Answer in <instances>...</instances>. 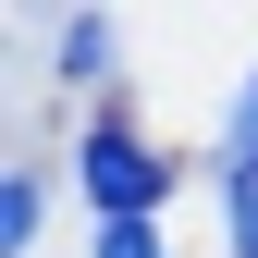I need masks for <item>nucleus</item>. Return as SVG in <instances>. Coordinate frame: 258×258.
<instances>
[{
    "label": "nucleus",
    "mask_w": 258,
    "mask_h": 258,
    "mask_svg": "<svg viewBox=\"0 0 258 258\" xmlns=\"http://www.w3.org/2000/svg\"><path fill=\"white\" fill-rule=\"evenodd\" d=\"M74 184H86V209H99V221H148L160 197H172V160H160L148 136H123V123H86Z\"/></svg>",
    "instance_id": "nucleus-1"
},
{
    "label": "nucleus",
    "mask_w": 258,
    "mask_h": 258,
    "mask_svg": "<svg viewBox=\"0 0 258 258\" xmlns=\"http://www.w3.org/2000/svg\"><path fill=\"white\" fill-rule=\"evenodd\" d=\"M61 74H74V86H86V74H111V25H99V13L61 25Z\"/></svg>",
    "instance_id": "nucleus-2"
},
{
    "label": "nucleus",
    "mask_w": 258,
    "mask_h": 258,
    "mask_svg": "<svg viewBox=\"0 0 258 258\" xmlns=\"http://www.w3.org/2000/svg\"><path fill=\"white\" fill-rule=\"evenodd\" d=\"M221 197H234V258H258V160H221Z\"/></svg>",
    "instance_id": "nucleus-3"
},
{
    "label": "nucleus",
    "mask_w": 258,
    "mask_h": 258,
    "mask_svg": "<svg viewBox=\"0 0 258 258\" xmlns=\"http://www.w3.org/2000/svg\"><path fill=\"white\" fill-rule=\"evenodd\" d=\"M37 209H49V197H37V172H13V197H0V246H13V258L37 246Z\"/></svg>",
    "instance_id": "nucleus-4"
},
{
    "label": "nucleus",
    "mask_w": 258,
    "mask_h": 258,
    "mask_svg": "<svg viewBox=\"0 0 258 258\" xmlns=\"http://www.w3.org/2000/svg\"><path fill=\"white\" fill-rule=\"evenodd\" d=\"M99 258H160V234L148 221H99Z\"/></svg>",
    "instance_id": "nucleus-5"
}]
</instances>
